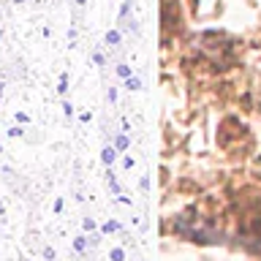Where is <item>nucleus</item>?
<instances>
[{
	"label": "nucleus",
	"mask_w": 261,
	"mask_h": 261,
	"mask_svg": "<svg viewBox=\"0 0 261 261\" xmlns=\"http://www.w3.org/2000/svg\"><path fill=\"white\" fill-rule=\"evenodd\" d=\"M103 161L112 163V161H114V150H106V152H103Z\"/></svg>",
	"instance_id": "f257e3e1"
}]
</instances>
